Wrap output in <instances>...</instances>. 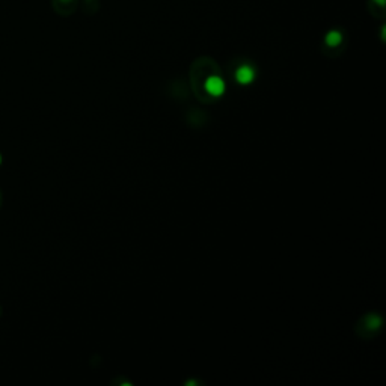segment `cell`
Instances as JSON below:
<instances>
[{"label":"cell","mask_w":386,"mask_h":386,"mask_svg":"<svg viewBox=\"0 0 386 386\" xmlns=\"http://www.w3.org/2000/svg\"><path fill=\"white\" fill-rule=\"evenodd\" d=\"M53 9L60 15H70L76 11L79 5V0H51Z\"/></svg>","instance_id":"cell-1"},{"label":"cell","mask_w":386,"mask_h":386,"mask_svg":"<svg viewBox=\"0 0 386 386\" xmlns=\"http://www.w3.org/2000/svg\"><path fill=\"white\" fill-rule=\"evenodd\" d=\"M205 88H207V92L210 94V96L221 97L224 94V91H225V83L219 76H212V77L207 79Z\"/></svg>","instance_id":"cell-2"},{"label":"cell","mask_w":386,"mask_h":386,"mask_svg":"<svg viewBox=\"0 0 386 386\" xmlns=\"http://www.w3.org/2000/svg\"><path fill=\"white\" fill-rule=\"evenodd\" d=\"M325 44L329 49H337L344 44V34L340 29H330L325 35Z\"/></svg>","instance_id":"cell-3"},{"label":"cell","mask_w":386,"mask_h":386,"mask_svg":"<svg viewBox=\"0 0 386 386\" xmlns=\"http://www.w3.org/2000/svg\"><path fill=\"white\" fill-rule=\"evenodd\" d=\"M236 77H237V82L242 83V85H249V83L254 80L255 72L249 65H242L237 70Z\"/></svg>","instance_id":"cell-4"},{"label":"cell","mask_w":386,"mask_h":386,"mask_svg":"<svg viewBox=\"0 0 386 386\" xmlns=\"http://www.w3.org/2000/svg\"><path fill=\"white\" fill-rule=\"evenodd\" d=\"M370 4H374L375 8L379 9V11H378V13H380L379 15H383V13H385V0H370Z\"/></svg>","instance_id":"cell-5"},{"label":"cell","mask_w":386,"mask_h":386,"mask_svg":"<svg viewBox=\"0 0 386 386\" xmlns=\"http://www.w3.org/2000/svg\"><path fill=\"white\" fill-rule=\"evenodd\" d=\"M2 162H4V160H2V154H0V166H2Z\"/></svg>","instance_id":"cell-6"},{"label":"cell","mask_w":386,"mask_h":386,"mask_svg":"<svg viewBox=\"0 0 386 386\" xmlns=\"http://www.w3.org/2000/svg\"><path fill=\"white\" fill-rule=\"evenodd\" d=\"M0 205H2V193H0Z\"/></svg>","instance_id":"cell-7"}]
</instances>
